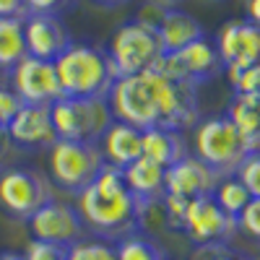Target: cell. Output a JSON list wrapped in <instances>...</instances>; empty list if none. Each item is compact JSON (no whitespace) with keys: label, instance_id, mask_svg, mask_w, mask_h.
Masks as SVG:
<instances>
[{"label":"cell","instance_id":"cell-36","mask_svg":"<svg viewBox=\"0 0 260 260\" xmlns=\"http://www.w3.org/2000/svg\"><path fill=\"white\" fill-rule=\"evenodd\" d=\"M94 3L102 8H120V6H127L130 0H94Z\"/></svg>","mask_w":260,"mask_h":260},{"label":"cell","instance_id":"cell-18","mask_svg":"<svg viewBox=\"0 0 260 260\" xmlns=\"http://www.w3.org/2000/svg\"><path fill=\"white\" fill-rule=\"evenodd\" d=\"M156 31H159V39H161V47H164V55H172V52H180L182 47L192 45L206 37L201 21L180 11V8H164L159 21H156Z\"/></svg>","mask_w":260,"mask_h":260},{"label":"cell","instance_id":"cell-35","mask_svg":"<svg viewBox=\"0 0 260 260\" xmlns=\"http://www.w3.org/2000/svg\"><path fill=\"white\" fill-rule=\"evenodd\" d=\"M208 260H247V257L237 255V252H226V250H221V247H219V252H216V255H211Z\"/></svg>","mask_w":260,"mask_h":260},{"label":"cell","instance_id":"cell-24","mask_svg":"<svg viewBox=\"0 0 260 260\" xmlns=\"http://www.w3.org/2000/svg\"><path fill=\"white\" fill-rule=\"evenodd\" d=\"M115 252H117V260H169L164 247H159L154 240L143 237L141 232L117 240L115 242Z\"/></svg>","mask_w":260,"mask_h":260},{"label":"cell","instance_id":"cell-3","mask_svg":"<svg viewBox=\"0 0 260 260\" xmlns=\"http://www.w3.org/2000/svg\"><path fill=\"white\" fill-rule=\"evenodd\" d=\"M60 91L68 99H107L120 78L107 50L96 45L71 42V47L55 60Z\"/></svg>","mask_w":260,"mask_h":260},{"label":"cell","instance_id":"cell-32","mask_svg":"<svg viewBox=\"0 0 260 260\" xmlns=\"http://www.w3.org/2000/svg\"><path fill=\"white\" fill-rule=\"evenodd\" d=\"M0 16L26 18V0H0Z\"/></svg>","mask_w":260,"mask_h":260},{"label":"cell","instance_id":"cell-11","mask_svg":"<svg viewBox=\"0 0 260 260\" xmlns=\"http://www.w3.org/2000/svg\"><path fill=\"white\" fill-rule=\"evenodd\" d=\"M11 89L24 104H37V107H50L62 96L55 62L39 60L31 55H26L11 71Z\"/></svg>","mask_w":260,"mask_h":260},{"label":"cell","instance_id":"cell-26","mask_svg":"<svg viewBox=\"0 0 260 260\" xmlns=\"http://www.w3.org/2000/svg\"><path fill=\"white\" fill-rule=\"evenodd\" d=\"M226 76L234 94H257L260 89V62L247 68H226Z\"/></svg>","mask_w":260,"mask_h":260},{"label":"cell","instance_id":"cell-9","mask_svg":"<svg viewBox=\"0 0 260 260\" xmlns=\"http://www.w3.org/2000/svg\"><path fill=\"white\" fill-rule=\"evenodd\" d=\"M180 229L185 232L187 242H192L195 247H224L232 237L240 232L237 229V219L226 216L211 195L203 198H192L187 201L185 216Z\"/></svg>","mask_w":260,"mask_h":260},{"label":"cell","instance_id":"cell-7","mask_svg":"<svg viewBox=\"0 0 260 260\" xmlns=\"http://www.w3.org/2000/svg\"><path fill=\"white\" fill-rule=\"evenodd\" d=\"M104 164L107 161L99 143L57 141L50 148V177L60 190L73 195H78L86 185H91Z\"/></svg>","mask_w":260,"mask_h":260},{"label":"cell","instance_id":"cell-38","mask_svg":"<svg viewBox=\"0 0 260 260\" xmlns=\"http://www.w3.org/2000/svg\"><path fill=\"white\" fill-rule=\"evenodd\" d=\"M257 260H260V257H257Z\"/></svg>","mask_w":260,"mask_h":260},{"label":"cell","instance_id":"cell-10","mask_svg":"<svg viewBox=\"0 0 260 260\" xmlns=\"http://www.w3.org/2000/svg\"><path fill=\"white\" fill-rule=\"evenodd\" d=\"M156 68L172 78H182L192 86H201L211 78H216L221 71H224V62L219 57V50L211 39H198L192 45L182 47L180 52H172V55H164Z\"/></svg>","mask_w":260,"mask_h":260},{"label":"cell","instance_id":"cell-31","mask_svg":"<svg viewBox=\"0 0 260 260\" xmlns=\"http://www.w3.org/2000/svg\"><path fill=\"white\" fill-rule=\"evenodd\" d=\"M21 107H24V102L16 96V91L0 86V127H8V122L16 117V112Z\"/></svg>","mask_w":260,"mask_h":260},{"label":"cell","instance_id":"cell-27","mask_svg":"<svg viewBox=\"0 0 260 260\" xmlns=\"http://www.w3.org/2000/svg\"><path fill=\"white\" fill-rule=\"evenodd\" d=\"M234 177L247 187L250 198H260V151H252V154L245 156Z\"/></svg>","mask_w":260,"mask_h":260},{"label":"cell","instance_id":"cell-14","mask_svg":"<svg viewBox=\"0 0 260 260\" xmlns=\"http://www.w3.org/2000/svg\"><path fill=\"white\" fill-rule=\"evenodd\" d=\"M216 50L226 68H247L260 62V26L250 21H226L216 37Z\"/></svg>","mask_w":260,"mask_h":260},{"label":"cell","instance_id":"cell-21","mask_svg":"<svg viewBox=\"0 0 260 260\" xmlns=\"http://www.w3.org/2000/svg\"><path fill=\"white\" fill-rule=\"evenodd\" d=\"M226 117L242 133L250 154L260 151V96L257 94H234Z\"/></svg>","mask_w":260,"mask_h":260},{"label":"cell","instance_id":"cell-6","mask_svg":"<svg viewBox=\"0 0 260 260\" xmlns=\"http://www.w3.org/2000/svg\"><path fill=\"white\" fill-rule=\"evenodd\" d=\"M107 55H110L117 76L122 78L156 68V62L164 57V47L154 24L133 18L115 31L110 47H107Z\"/></svg>","mask_w":260,"mask_h":260},{"label":"cell","instance_id":"cell-29","mask_svg":"<svg viewBox=\"0 0 260 260\" xmlns=\"http://www.w3.org/2000/svg\"><path fill=\"white\" fill-rule=\"evenodd\" d=\"M24 260H68V247L31 240L26 252H24Z\"/></svg>","mask_w":260,"mask_h":260},{"label":"cell","instance_id":"cell-25","mask_svg":"<svg viewBox=\"0 0 260 260\" xmlns=\"http://www.w3.org/2000/svg\"><path fill=\"white\" fill-rule=\"evenodd\" d=\"M68 260H117V252L112 242L83 237L81 242L68 247Z\"/></svg>","mask_w":260,"mask_h":260},{"label":"cell","instance_id":"cell-17","mask_svg":"<svg viewBox=\"0 0 260 260\" xmlns=\"http://www.w3.org/2000/svg\"><path fill=\"white\" fill-rule=\"evenodd\" d=\"M99 148L104 154V161L110 167L125 169L127 164H133L136 159L143 156V130L115 120L107 127V133L102 136Z\"/></svg>","mask_w":260,"mask_h":260},{"label":"cell","instance_id":"cell-33","mask_svg":"<svg viewBox=\"0 0 260 260\" xmlns=\"http://www.w3.org/2000/svg\"><path fill=\"white\" fill-rule=\"evenodd\" d=\"M245 13H247L250 24L260 26V0H247V3H245Z\"/></svg>","mask_w":260,"mask_h":260},{"label":"cell","instance_id":"cell-20","mask_svg":"<svg viewBox=\"0 0 260 260\" xmlns=\"http://www.w3.org/2000/svg\"><path fill=\"white\" fill-rule=\"evenodd\" d=\"M143 156L169 169L172 164H177L180 159L187 156L185 136L180 130H169V127L143 130Z\"/></svg>","mask_w":260,"mask_h":260},{"label":"cell","instance_id":"cell-23","mask_svg":"<svg viewBox=\"0 0 260 260\" xmlns=\"http://www.w3.org/2000/svg\"><path fill=\"white\" fill-rule=\"evenodd\" d=\"M211 198L216 201V206H219L226 216H232V219H237V216L245 211V206L252 201L247 187L237 177H221L216 190L211 192Z\"/></svg>","mask_w":260,"mask_h":260},{"label":"cell","instance_id":"cell-19","mask_svg":"<svg viewBox=\"0 0 260 260\" xmlns=\"http://www.w3.org/2000/svg\"><path fill=\"white\" fill-rule=\"evenodd\" d=\"M122 177L127 190L136 195V201L146 208L151 203H159L164 198V182H167V169L146 156L136 159L122 169Z\"/></svg>","mask_w":260,"mask_h":260},{"label":"cell","instance_id":"cell-22","mask_svg":"<svg viewBox=\"0 0 260 260\" xmlns=\"http://www.w3.org/2000/svg\"><path fill=\"white\" fill-rule=\"evenodd\" d=\"M26 57L24 18L0 16V71H13Z\"/></svg>","mask_w":260,"mask_h":260},{"label":"cell","instance_id":"cell-15","mask_svg":"<svg viewBox=\"0 0 260 260\" xmlns=\"http://www.w3.org/2000/svg\"><path fill=\"white\" fill-rule=\"evenodd\" d=\"M219 175L203 164L195 154H187L185 159H180L177 164H172L167 169V182H164V195H175V198H203L211 195L219 185Z\"/></svg>","mask_w":260,"mask_h":260},{"label":"cell","instance_id":"cell-13","mask_svg":"<svg viewBox=\"0 0 260 260\" xmlns=\"http://www.w3.org/2000/svg\"><path fill=\"white\" fill-rule=\"evenodd\" d=\"M8 141L16 148L24 151H42L52 148L57 143V133L50 117V107H37V104H24L16 112V117L6 127Z\"/></svg>","mask_w":260,"mask_h":260},{"label":"cell","instance_id":"cell-8","mask_svg":"<svg viewBox=\"0 0 260 260\" xmlns=\"http://www.w3.org/2000/svg\"><path fill=\"white\" fill-rule=\"evenodd\" d=\"M55 201L50 180L37 169H3L0 172V208L18 221H29L31 216Z\"/></svg>","mask_w":260,"mask_h":260},{"label":"cell","instance_id":"cell-37","mask_svg":"<svg viewBox=\"0 0 260 260\" xmlns=\"http://www.w3.org/2000/svg\"><path fill=\"white\" fill-rule=\"evenodd\" d=\"M257 96H260V89H257Z\"/></svg>","mask_w":260,"mask_h":260},{"label":"cell","instance_id":"cell-4","mask_svg":"<svg viewBox=\"0 0 260 260\" xmlns=\"http://www.w3.org/2000/svg\"><path fill=\"white\" fill-rule=\"evenodd\" d=\"M250 148L242 133L224 117H208L195 125V156L208 164L219 177H234Z\"/></svg>","mask_w":260,"mask_h":260},{"label":"cell","instance_id":"cell-30","mask_svg":"<svg viewBox=\"0 0 260 260\" xmlns=\"http://www.w3.org/2000/svg\"><path fill=\"white\" fill-rule=\"evenodd\" d=\"M78 0H26V16L39 13V16H62L76 8Z\"/></svg>","mask_w":260,"mask_h":260},{"label":"cell","instance_id":"cell-28","mask_svg":"<svg viewBox=\"0 0 260 260\" xmlns=\"http://www.w3.org/2000/svg\"><path fill=\"white\" fill-rule=\"evenodd\" d=\"M237 229L260 245V198H252L245 206V211L237 216Z\"/></svg>","mask_w":260,"mask_h":260},{"label":"cell","instance_id":"cell-12","mask_svg":"<svg viewBox=\"0 0 260 260\" xmlns=\"http://www.w3.org/2000/svg\"><path fill=\"white\" fill-rule=\"evenodd\" d=\"M26 224L34 234V240L62 245V247H71L86 237V226L76 206L60 203V201H50L47 206H42Z\"/></svg>","mask_w":260,"mask_h":260},{"label":"cell","instance_id":"cell-16","mask_svg":"<svg viewBox=\"0 0 260 260\" xmlns=\"http://www.w3.org/2000/svg\"><path fill=\"white\" fill-rule=\"evenodd\" d=\"M24 37H26V55L47 62H55L71 47V34L57 16L29 13L24 18Z\"/></svg>","mask_w":260,"mask_h":260},{"label":"cell","instance_id":"cell-34","mask_svg":"<svg viewBox=\"0 0 260 260\" xmlns=\"http://www.w3.org/2000/svg\"><path fill=\"white\" fill-rule=\"evenodd\" d=\"M11 141H8V133H6V127H0V172H3V164H6V159H8V154H11Z\"/></svg>","mask_w":260,"mask_h":260},{"label":"cell","instance_id":"cell-2","mask_svg":"<svg viewBox=\"0 0 260 260\" xmlns=\"http://www.w3.org/2000/svg\"><path fill=\"white\" fill-rule=\"evenodd\" d=\"M76 211L86 232L96 234L104 242H117L127 234L141 232L143 206L127 190L122 169L104 164L91 185L76 195Z\"/></svg>","mask_w":260,"mask_h":260},{"label":"cell","instance_id":"cell-5","mask_svg":"<svg viewBox=\"0 0 260 260\" xmlns=\"http://www.w3.org/2000/svg\"><path fill=\"white\" fill-rule=\"evenodd\" d=\"M50 117L57 141H78V143H99L107 127L115 122L107 99L60 96L55 104H50Z\"/></svg>","mask_w":260,"mask_h":260},{"label":"cell","instance_id":"cell-1","mask_svg":"<svg viewBox=\"0 0 260 260\" xmlns=\"http://www.w3.org/2000/svg\"><path fill=\"white\" fill-rule=\"evenodd\" d=\"M107 104L117 122L138 130L169 127L182 130L198 125V86L182 78H172L159 68L115 81Z\"/></svg>","mask_w":260,"mask_h":260}]
</instances>
